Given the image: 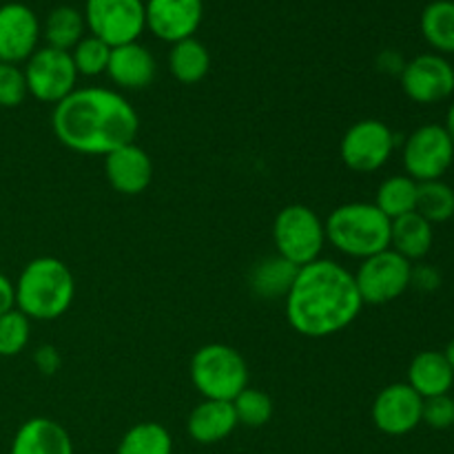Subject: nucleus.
<instances>
[{"instance_id": "11", "label": "nucleus", "mask_w": 454, "mask_h": 454, "mask_svg": "<svg viewBox=\"0 0 454 454\" xmlns=\"http://www.w3.org/2000/svg\"><path fill=\"white\" fill-rule=\"evenodd\" d=\"M22 71H25L29 96L53 106L65 100L71 91H75V82L80 78L71 53L53 47L35 49Z\"/></svg>"}, {"instance_id": "15", "label": "nucleus", "mask_w": 454, "mask_h": 454, "mask_svg": "<svg viewBox=\"0 0 454 454\" xmlns=\"http://www.w3.org/2000/svg\"><path fill=\"white\" fill-rule=\"evenodd\" d=\"M43 25L22 3L0 4V62L20 65L38 49Z\"/></svg>"}, {"instance_id": "26", "label": "nucleus", "mask_w": 454, "mask_h": 454, "mask_svg": "<svg viewBox=\"0 0 454 454\" xmlns=\"http://www.w3.org/2000/svg\"><path fill=\"white\" fill-rule=\"evenodd\" d=\"M417 186L419 182H415L408 176H390L386 177L380 184L375 195V207L388 217L390 222L397 220V217L408 215V213L415 211L417 207Z\"/></svg>"}, {"instance_id": "25", "label": "nucleus", "mask_w": 454, "mask_h": 454, "mask_svg": "<svg viewBox=\"0 0 454 454\" xmlns=\"http://www.w3.org/2000/svg\"><path fill=\"white\" fill-rule=\"evenodd\" d=\"M295 275L297 266L286 262L284 257H266L264 262H260V264L253 269L251 288L257 297L278 300V297H286V293L291 291Z\"/></svg>"}, {"instance_id": "3", "label": "nucleus", "mask_w": 454, "mask_h": 454, "mask_svg": "<svg viewBox=\"0 0 454 454\" xmlns=\"http://www.w3.org/2000/svg\"><path fill=\"white\" fill-rule=\"evenodd\" d=\"M16 309L31 322H51L71 309L75 297V279L69 266L58 257H35L27 262L18 279Z\"/></svg>"}, {"instance_id": "12", "label": "nucleus", "mask_w": 454, "mask_h": 454, "mask_svg": "<svg viewBox=\"0 0 454 454\" xmlns=\"http://www.w3.org/2000/svg\"><path fill=\"white\" fill-rule=\"evenodd\" d=\"M402 89L417 105H439L454 93V65L442 53H419L399 74Z\"/></svg>"}, {"instance_id": "27", "label": "nucleus", "mask_w": 454, "mask_h": 454, "mask_svg": "<svg viewBox=\"0 0 454 454\" xmlns=\"http://www.w3.org/2000/svg\"><path fill=\"white\" fill-rule=\"evenodd\" d=\"M115 454H173L171 433L162 424L142 421L124 433Z\"/></svg>"}, {"instance_id": "30", "label": "nucleus", "mask_w": 454, "mask_h": 454, "mask_svg": "<svg viewBox=\"0 0 454 454\" xmlns=\"http://www.w3.org/2000/svg\"><path fill=\"white\" fill-rule=\"evenodd\" d=\"M69 53L78 75H84V78H96V75L106 74L111 47L106 43H102L100 38H96V35L91 34L84 35V38L80 40Z\"/></svg>"}, {"instance_id": "35", "label": "nucleus", "mask_w": 454, "mask_h": 454, "mask_svg": "<svg viewBox=\"0 0 454 454\" xmlns=\"http://www.w3.org/2000/svg\"><path fill=\"white\" fill-rule=\"evenodd\" d=\"M34 362H35V366H38V371L43 372V375H56L58 368L62 366L60 353H58V348H53V346H49V344L35 348Z\"/></svg>"}, {"instance_id": "16", "label": "nucleus", "mask_w": 454, "mask_h": 454, "mask_svg": "<svg viewBox=\"0 0 454 454\" xmlns=\"http://www.w3.org/2000/svg\"><path fill=\"white\" fill-rule=\"evenodd\" d=\"M105 176L111 189L122 195H140L153 182V160L136 142L105 155Z\"/></svg>"}, {"instance_id": "36", "label": "nucleus", "mask_w": 454, "mask_h": 454, "mask_svg": "<svg viewBox=\"0 0 454 454\" xmlns=\"http://www.w3.org/2000/svg\"><path fill=\"white\" fill-rule=\"evenodd\" d=\"M16 309V291H13V282L4 273H0V315L7 310Z\"/></svg>"}, {"instance_id": "39", "label": "nucleus", "mask_w": 454, "mask_h": 454, "mask_svg": "<svg viewBox=\"0 0 454 454\" xmlns=\"http://www.w3.org/2000/svg\"><path fill=\"white\" fill-rule=\"evenodd\" d=\"M443 357L448 359V364H450V368H452V372H454V340L448 341L446 350H443Z\"/></svg>"}, {"instance_id": "28", "label": "nucleus", "mask_w": 454, "mask_h": 454, "mask_svg": "<svg viewBox=\"0 0 454 454\" xmlns=\"http://www.w3.org/2000/svg\"><path fill=\"white\" fill-rule=\"evenodd\" d=\"M415 211L419 213L424 220H428L430 224H443V222H452L454 189L450 184H446L443 180L419 182V186H417Z\"/></svg>"}, {"instance_id": "31", "label": "nucleus", "mask_w": 454, "mask_h": 454, "mask_svg": "<svg viewBox=\"0 0 454 454\" xmlns=\"http://www.w3.org/2000/svg\"><path fill=\"white\" fill-rule=\"evenodd\" d=\"M31 337V319L18 309L0 315V357H16L27 348Z\"/></svg>"}, {"instance_id": "19", "label": "nucleus", "mask_w": 454, "mask_h": 454, "mask_svg": "<svg viewBox=\"0 0 454 454\" xmlns=\"http://www.w3.org/2000/svg\"><path fill=\"white\" fill-rule=\"evenodd\" d=\"M238 426L233 403L202 399L186 419V433L193 442L202 443V446H211V443H220L226 437H231Z\"/></svg>"}, {"instance_id": "14", "label": "nucleus", "mask_w": 454, "mask_h": 454, "mask_svg": "<svg viewBox=\"0 0 454 454\" xmlns=\"http://www.w3.org/2000/svg\"><path fill=\"white\" fill-rule=\"evenodd\" d=\"M202 16L204 0H145L146 29L164 43L193 38Z\"/></svg>"}, {"instance_id": "13", "label": "nucleus", "mask_w": 454, "mask_h": 454, "mask_svg": "<svg viewBox=\"0 0 454 454\" xmlns=\"http://www.w3.org/2000/svg\"><path fill=\"white\" fill-rule=\"evenodd\" d=\"M424 399L408 384H390L380 390L371 408L372 424L388 437H403L421 426Z\"/></svg>"}, {"instance_id": "22", "label": "nucleus", "mask_w": 454, "mask_h": 454, "mask_svg": "<svg viewBox=\"0 0 454 454\" xmlns=\"http://www.w3.org/2000/svg\"><path fill=\"white\" fill-rule=\"evenodd\" d=\"M211 69V53L207 44L198 38H186L171 44L168 51V71L182 84H198L207 78Z\"/></svg>"}, {"instance_id": "21", "label": "nucleus", "mask_w": 454, "mask_h": 454, "mask_svg": "<svg viewBox=\"0 0 454 454\" xmlns=\"http://www.w3.org/2000/svg\"><path fill=\"white\" fill-rule=\"evenodd\" d=\"M433 224L424 220L417 211L393 220V226H390V248L402 257H406L411 264L424 260L433 251Z\"/></svg>"}, {"instance_id": "40", "label": "nucleus", "mask_w": 454, "mask_h": 454, "mask_svg": "<svg viewBox=\"0 0 454 454\" xmlns=\"http://www.w3.org/2000/svg\"><path fill=\"white\" fill-rule=\"evenodd\" d=\"M452 226H454V217H452Z\"/></svg>"}, {"instance_id": "8", "label": "nucleus", "mask_w": 454, "mask_h": 454, "mask_svg": "<svg viewBox=\"0 0 454 454\" xmlns=\"http://www.w3.org/2000/svg\"><path fill=\"white\" fill-rule=\"evenodd\" d=\"M82 16L89 34L109 47L137 43L146 29L145 0H87Z\"/></svg>"}, {"instance_id": "34", "label": "nucleus", "mask_w": 454, "mask_h": 454, "mask_svg": "<svg viewBox=\"0 0 454 454\" xmlns=\"http://www.w3.org/2000/svg\"><path fill=\"white\" fill-rule=\"evenodd\" d=\"M411 286L419 288V291L433 293L442 286V273H439L434 266L421 264V266H412V275H411Z\"/></svg>"}, {"instance_id": "33", "label": "nucleus", "mask_w": 454, "mask_h": 454, "mask_svg": "<svg viewBox=\"0 0 454 454\" xmlns=\"http://www.w3.org/2000/svg\"><path fill=\"white\" fill-rule=\"evenodd\" d=\"M421 424L433 430H448L454 426V397L450 395H439V397L424 399V412H421Z\"/></svg>"}, {"instance_id": "20", "label": "nucleus", "mask_w": 454, "mask_h": 454, "mask_svg": "<svg viewBox=\"0 0 454 454\" xmlns=\"http://www.w3.org/2000/svg\"><path fill=\"white\" fill-rule=\"evenodd\" d=\"M408 386L419 395L421 399L450 395L454 386V372L439 350H424L412 357L408 366Z\"/></svg>"}, {"instance_id": "10", "label": "nucleus", "mask_w": 454, "mask_h": 454, "mask_svg": "<svg viewBox=\"0 0 454 454\" xmlns=\"http://www.w3.org/2000/svg\"><path fill=\"white\" fill-rule=\"evenodd\" d=\"M403 168L415 182L442 180L454 164V145L443 124H424L403 142Z\"/></svg>"}, {"instance_id": "18", "label": "nucleus", "mask_w": 454, "mask_h": 454, "mask_svg": "<svg viewBox=\"0 0 454 454\" xmlns=\"http://www.w3.org/2000/svg\"><path fill=\"white\" fill-rule=\"evenodd\" d=\"M9 454H74V442L58 421L31 417L13 434Z\"/></svg>"}, {"instance_id": "5", "label": "nucleus", "mask_w": 454, "mask_h": 454, "mask_svg": "<svg viewBox=\"0 0 454 454\" xmlns=\"http://www.w3.org/2000/svg\"><path fill=\"white\" fill-rule=\"evenodd\" d=\"M189 375L204 399L233 402L248 388V366L239 350L226 344H204L191 357Z\"/></svg>"}, {"instance_id": "6", "label": "nucleus", "mask_w": 454, "mask_h": 454, "mask_svg": "<svg viewBox=\"0 0 454 454\" xmlns=\"http://www.w3.org/2000/svg\"><path fill=\"white\" fill-rule=\"evenodd\" d=\"M273 244L278 255L297 269L319 260L326 244L322 217L306 204H288L275 215Z\"/></svg>"}, {"instance_id": "24", "label": "nucleus", "mask_w": 454, "mask_h": 454, "mask_svg": "<svg viewBox=\"0 0 454 454\" xmlns=\"http://www.w3.org/2000/svg\"><path fill=\"white\" fill-rule=\"evenodd\" d=\"M84 31H87V22H84L82 12L71 4H60L49 12L43 25V38L47 40V47L71 51L87 35Z\"/></svg>"}, {"instance_id": "17", "label": "nucleus", "mask_w": 454, "mask_h": 454, "mask_svg": "<svg viewBox=\"0 0 454 454\" xmlns=\"http://www.w3.org/2000/svg\"><path fill=\"white\" fill-rule=\"evenodd\" d=\"M155 58L145 44L129 43L111 47L106 75L122 91H142L155 80Z\"/></svg>"}, {"instance_id": "1", "label": "nucleus", "mask_w": 454, "mask_h": 454, "mask_svg": "<svg viewBox=\"0 0 454 454\" xmlns=\"http://www.w3.org/2000/svg\"><path fill=\"white\" fill-rule=\"evenodd\" d=\"M51 129L67 149L105 158L111 151L136 142L140 118L120 91L84 87L53 106Z\"/></svg>"}, {"instance_id": "38", "label": "nucleus", "mask_w": 454, "mask_h": 454, "mask_svg": "<svg viewBox=\"0 0 454 454\" xmlns=\"http://www.w3.org/2000/svg\"><path fill=\"white\" fill-rule=\"evenodd\" d=\"M443 129H446V133L450 136L452 145H454V102L450 106H448V114H446V124H443Z\"/></svg>"}, {"instance_id": "4", "label": "nucleus", "mask_w": 454, "mask_h": 454, "mask_svg": "<svg viewBox=\"0 0 454 454\" xmlns=\"http://www.w3.org/2000/svg\"><path fill=\"white\" fill-rule=\"evenodd\" d=\"M390 226L393 222L372 202H346L324 222L326 242L355 260L390 248Z\"/></svg>"}, {"instance_id": "29", "label": "nucleus", "mask_w": 454, "mask_h": 454, "mask_svg": "<svg viewBox=\"0 0 454 454\" xmlns=\"http://www.w3.org/2000/svg\"><path fill=\"white\" fill-rule=\"evenodd\" d=\"M231 403H233L238 424L247 428H262L273 419V399L264 390L244 388Z\"/></svg>"}, {"instance_id": "7", "label": "nucleus", "mask_w": 454, "mask_h": 454, "mask_svg": "<svg viewBox=\"0 0 454 454\" xmlns=\"http://www.w3.org/2000/svg\"><path fill=\"white\" fill-rule=\"evenodd\" d=\"M353 275L364 306H384L399 300L411 288L412 264L393 248H386L362 260Z\"/></svg>"}, {"instance_id": "23", "label": "nucleus", "mask_w": 454, "mask_h": 454, "mask_svg": "<svg viewBox=\"0 0 454 454\" xmlns=\"http://www.w3.org/2000/svg\"><path fill=\"white\" fill-rule=\"evenodd\" d=\"M421 35L434 53H454V0H433L421 12Z\"/></svg>"}, {"instance_id": "37", "label": "nucleus", "mask_w": 454, "mask_h": 454, "mask_svg": "<svg viewBox=\"0 0 454 454\" xmlns=\"http://www.w3.org/2000/svg\"><path fill=\"white\" fill-rule=\"evenodd\" d=\"M380 67L381 71H388V74H402L403 67H406V62H403V58L399 56L397 51H384L380 56Z\"/></svg>"}, {"instance_id": "9", "label": "nucleus", "mask_w": 454, "mask_h": 454, "mask_svg": "<svg viewBox=\"0 0 454 454\" xmlns=\"http://www.w3.org/2000/svg\"><path fill=\"white\" fill-rule=\"evenodd\" d=\"M397 137L393 129L375 118H366L346 129L340 142V158L355 173L380 171L395 153Z\"/></svg>"}, {"instance_id": "2", "label": "nucleus", "mask_w": 454, "mask_h": 454, "mask_svg": "<svg viewBox=\"0 0 454 454\" xmlns=\"http://www.w3.org/2000/svg\"><path fill=\"white\" fill-rule=\"evenodd\" d=\"M355 275L333 260H315L297 269L291 291L284 297V313L293 331L310 340L341 333L362 313Z\"/></svg>"}, {"instance_id": "32", "label": "nucleus", "mask_w": 454, "mask_h": 454, "mask_svg": "<svg viewBox=\"0 0 454 454\" xmlns=\"http://www.w3.org/2000/svg\"><path fill=\"white\" fill-rule=\"evenodd\" d=\"M29 96L27 91L25 71L20 65L0 62V106L3 109H16Z\"/></svg>"}]
</instances>
